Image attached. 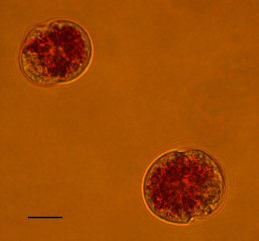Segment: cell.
<instances>
[{"label":"cell","instance_id":"cell-1","mask_svg":"<svg viewBox=\"0 0 259 241\" xmlns=\"http://www.w3.org/2000/svg\"><path fill=\"white\" fill-rule=\"evenodd\" d=\"M221 170L201 150H172L154 161L146 173L143 194L157 217L187 224L209 214L224 194Z\"/></svg>","mask_w":259,"mask_h":241},{"label":"cell","instance_id":"cell-2","mask_svg":"<svg viewBox=\"0 0 259 241\" xmlns=\"http://www.w3.org/2000/svg\"><path fill=\"white\" fill-rule=\"evenodd\" d=\"M92 45L80 25L69 20L50 21L28 34L20 52L24 75L40 86L74 80L91 60Z\"/></svg>","mask_w":259,"mask_h":241}]
</instances>
